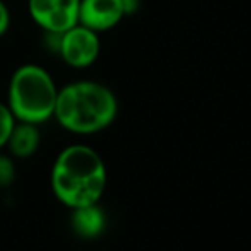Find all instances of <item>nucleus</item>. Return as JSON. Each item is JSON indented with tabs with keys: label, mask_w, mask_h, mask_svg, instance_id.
Masks as SVG:
<instances>
[{
	"label": "nucleus",
	"mask_w": 251,
	"mask_h": 251,
	"mask_svg": "<svg viewBox=\"0 0 251 251\" xmlns=\"http://www.w3.org/2000/svg\"><path fill=\"white\" fill-rule=\"evenodd\" d=\"M123 2V9H125V16L126 14H133L139 7V0H122Z\"/></svg>",
	"instance_id": "obj_12"
},
{
	"label": "nucleus",
	"mask_w": 251,
	"mask_h": 251,
	"mask_svg": "<svg viewBox=\"0 0 251 251\" xmlns=\"http://www.w3.org/2000/svg\"><path fill=\"white\" fill-rule=\"evenodd\" d=\"M80 0H29L27 9L33 21L47 33L56 34L79 23Z\"/></svg>",
	"instance_id": "obj_5"
},
{
	"label": "nucleus",
	"mask_w": 251,
	"mask_h": 251,
	"mask_svg": "<svg viewBox=\"0 0 251 251\" xmlns=\"http://www.w3.org/2000/svg\"><path fill=\"white\" fill-rule=\"evenodd\" d=\"M9 26H10V12L7 9L5 2L0 0V36H3L9 31Z\"/></svg>",
	"instance_id": "obj_11"
},
{
	"label": "nucleus",
	"mask_w": 251,
	"mask_h": 251,
	"mask_svg": "<svg viewBox=\"0 0 251 251\" xmlns=\"http://www.w3.org/2000/svg\"><path fill=\"white\" fill-rule=\"evenodd\" d=\"M16 178L14 162L7 155H0V186H9Z\"/></svg>",
	"instance_id": "obj_10"
},
{
	"label": "nucleus",
	"mask_w": 251,
	"mask_h": 251,
	"mask_svg": "<svg viewBox=\"0 0 251 251\" xmlns=\"http://www.w3.org/2000/svg\"><path fill=\"white\" fill-rule=\"evenodd\" d=\"M118 113V101L109 87L94 80H77L58 89L55 116L65 130L89 135L104 130Z\"/></svg>",
	"instance_id": "obj_1"
},
{
	"label": "nucleus",
	"mask_w": 251,
	"mask_h": 251,
	"mask_svg": "<svg viewBox=\"0 0 251 251\" xmlns=\"http://www.w3.org/2000/svg\"><path fill=\"white\" fill-rule=\"evenodd\" d=\"M56 38H58L56 50H58L60 56L67 65L74 67V69H86V67L93 65L100 56V33L82 26V24L77 23L70 29L56 34Z\"/></svg>",
	"instance_id": "obj_4"
},
{
	"label": "nucleus",
	"mask_w": 251,
	"mask_h": 251,
	"mask_svg": "<svg viewBox=\"0 0 251 251\" xmlns=\"http://www.w3.org/2000/svg\"><path fill=\"white\" fill-rule=\"evenodd\" d=\"M56 96L58 87L48 70L36 63H26L10 77L7 106L17 122L40 125L53 116Z\"/></svg>",
	"instance_id": "obj_3"
},
{
	"label": "nucleus",
	"mask_w": 251,
	"mask_h": 251,
	"mask_svg": "<svg viewBox=\"0 0 251 251\" xmlns=\"http://www.w3.org/2000/svg\"><path fill=\"white\" fill-rule=\"evenodd\" d=\"M40 130L34 123L19 122L14 125L5 146L16 157H29L40 146Z\"/></svg>",
	"instance_id": "obj_7"
},
{
	"label": "nucleus",
	"mask_w": 251,
	"mask_h": 251,
	"mask_svg": "<svg viewBox=\"0 0 251 251\" xmlns=\"http://www.w3.org/2000/svg\"><path fill=\"white\" fill-rule=\"evenodd\" d=\"M56 199L70 208L98 203L106 186L104 162L87 146H70L60 152L51 171Z\"/></svg>",
	"instance_id": "obj_2"
},
{
	"label": "nucleus",
	"mask_w": 251,
	"mask_h": 251,
	"mask_svg": "<svg viewBox=\"0 0 251 251\" xmlns=\"http://www.w3.org/2000/svg\"><path fill=\"white\" fill-rule=\"evenodd\" d=\"M125 17L122 0H80L79 24L102 33L115 27Z\"/></svg>",
	"instance_id": "obj_6"
},
{
	"label": "nucleus",
	"mask_w": 251,
	"mask_h": 251,
	"mask_svg": "<svg viewBox=\"0 0 251 251\" xmlns=\"http://www.w3.org/2000/svg\"><path fill=\"white\" fill-rule=\"evenodd\" d=\"M14 125H16V118L10 113L9 106L0 102V147H3L7 144Z\"/></svg>",
	"instance_id": "obj_9"
},
{
	"label": "nucleus",
	"mask_w": 251,
	"mask_h": 251,
	"mask_svg": "<svg viewBox=\"0 0 251 251\" xmlns=\"http://www.w3.org/2000/svg\"><path fill=\"white\" fill-rule=\"evenodd\" d=\"M70 224L80 238H96L104 227V215L96 203L84 205L74 208Z\"/></svg>",
	"instance_id": "obj_8"
}]
</instances>
